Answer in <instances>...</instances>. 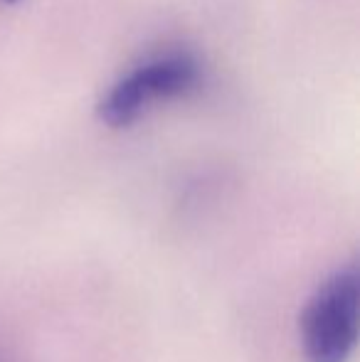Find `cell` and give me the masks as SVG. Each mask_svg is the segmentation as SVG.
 Masks as SVG:
<instances>
[{
  "label": "cell",
  "instance_id": "obj_1",
  "mask_svg": "<svg viewBox=\"0 0 360 362\" xmlns=\"http://www.w3.org/2000/svg\"><path fill=\"white\" fill-rule=\"evenodd\" d=\"M202 64L192 52L168 49L134 64L106 89L99 116L111 129L131 126L158 101L180 99L200 86Z\"/></svg>",
  "mask_w": 360,
  "mask_h": 362
},
{
  "label": "cell",
  "instance_id": "obj_2",
  "mask_svg": "<svg viewBox=\"0 0 360 362\" xmlns=\"http://www.w3.org/2000/svg\"><path fill=\"white\" fill-rule=\"evenodd\" d=\"M358 269H336L301 313V348L306 362H351L358 345Z\"/></svg>",
  "mask_w": 360,
  "mask_h": 362
},
{
  "label": "cell",
  "instance_id": "obj_3",
  "mask_svg": "<svg viewBox=\"0 0 360 362\" xmlns=\"http://www.w3.org/2000/svg\"><path fill=\"white\" fill-rule=\"evenodd\" d=\"M0 3H20V0H0Z\"/></svg>",
  "mask_w": 360,
  "mask_h": 362
}]
</instances>
